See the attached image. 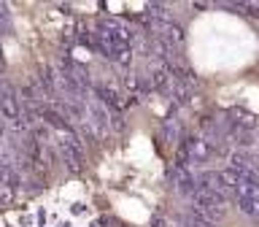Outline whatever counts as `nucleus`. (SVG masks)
<instances>
[{"label": "nucleus", "instance_id": "obj_2", "mask_svg": "<svg viewBox=\"0 0 259 227\" xmlns=\"http://www.w3.org/2000/svg\"><path fill=\"white\" fill-rule=\"evenodd\" d=\"M57 152H60V157L65 160V165L70 170H81V165H84V152H81L78 135L70 127L57 133Z\"/></svg>", "mask_w": 259, "mask_h": 227}, {"label": "nucleus", "instance_id": "obj_4", "mask_svg": "<svg viewBox=\"0 0 259 227\" xmlns=\"http://www.w3.org/2000/svg\"><path fill=\"white\" fill-rule=\"evenodd\" d=\"M95 95H97V103H103L105 108H119V92L113 87H105V84H97L95 87Z\"/></svg>", "mask_w": 259, "mask_h": 227}, {"label": "nucleus", "instance_id": "obj_6", "mask_svg": "<svg viewBox=\"0 0 259 227\" xmlns=\"http://www.w3.org/2000/svg\"><path fill=\"white\" fill-rule=\"evenodd\" d=\"M176 190L181 192V195H197L200 186H197V181H194V178L184 170V173H178V176H176Z\"/></svg>", "mask_w": 259, "mask_h": 227}, {"label": "nucleus", "instance_id": "obj_10", "mask_svg": "<svg viewBox=\"0 0 259 227\" xmlns=\"http://www.w3.org/2000/svg\"><path fill=\"white\" fill-rule=\"evenodd\" d=\"M89 227H103V224H100V222H95V224H89Z\"/></svg>", "mask_w": 259, "mask_h": 227}, {"label": "nucleus", "instance_id": "obj_7", "mask_svg": "<svg viewBox=\"0 0 259 227\" xmlns=\"http://www.w3.org/2000/svg\"><path fill=\"white\" fill-rule=\"evenodd\" d=\"M240 208H243V214L256 216V195H246V198H240Z\"/></svg>", "mask_w": 259, "mask_h": 227}, {"label": "nucleus", "instance_id": "obj_11", "mask_svg": "<svg viewBox=\"0 0 259 227\" xmlns=\"http://www.w3.org/2000/svg\"><path fill=\"white\" fill-rule=\"evenodd\" d=\"M3 8H6V6H0V16H3V14H6V11H3Z\"/></svg>", "mask_w": 259, "mask_h": 227}, {"label": "nucleus", "instance_id": "obj_1", "mask_svg": "<svg viewBox=\"0 0 259 227\" xmlns=\"http://www.w3.org/2000/svg\"><path fill=\"white\" fill-rule=\"evenodd\" d=\"M224 195L222 192H213V190H197V195H194V208L192 214L202 216L205 222H216V219L224 216Z\"/></svg>", "mask_w": 259, "mask_h": 227}, {"label": "nucleus", "instance_id": "obj_9", "mask_svg": "<svg viewBox=\"0 0 259 227\" xmlns=\"http://www.w3.org/2000/svg\"><path fill=\"white\" fill-rule=\"evenodd\" d=\"M6 70V57H3V52H0V73Z\"/></svg>", "mask_w": 259, "mask_h": 227}, {"label": "nucleus", "instance_id": "obj_3", "mask_svg": "<svg viewBox=\"0 0 259 227\" xmlns=\"http://www.w3.org/2000/svg\"><path fill=\"white\" fill-rule=\"evenodd\" d=\"M181 44H184L181 27L173 24V22L162 24V27H159V49H162V52H167V49H178Z\"/></svg>", "mask_w": 259, "mask_h": 227}, {"label": "nucleus", "instance_id": "obj_8", "mask_svg": "<svg viewBox=\"0 0 259 227\" xmlns=\"http://www.w3.org/2000/svg\"><path fill=\"white\" fill-rule=\"evenodd\" d=\"M240 8H246L248 16H259V3H243Z\"/></svg>", "mask_w": 259, "mask_h": 227}, {"label": "nucleus", "instance_id": "obj_5", "mask_svg": "<svg viewBox=\"0 0 259 227\" xmlns=\"http://www.w3.org/2000/svg\"><path fill=\"white\" fill-rule=\"evenodd\" d=\"M162 138H165L167 143H176L178 138H181V122H178L176 117H167L165 122H162Z\"/></svg>", "mask_w": 259, "mask_h": 227}]
</instances>
